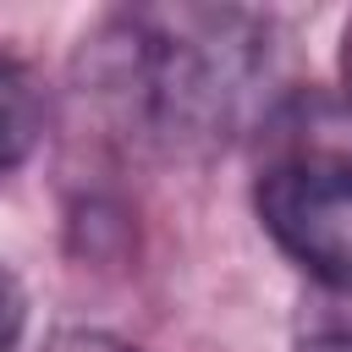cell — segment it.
Segmentation results:
<instances>
[{
	"label": "cell",
	"instance_id": "3957f363",
	"mask_svg": "<svg viewBox=\"0 0 352 352\" xmlns=\"http://www.w3.org/2000/svg\"><path fill=\"white\" fill-rule=\"evenodd\" d=\"M38 138H44V88H38V72L22 55L0 50V182L16 176L33 160Z\"/></svg>",
	"mask_w": 352,
	"mask_h": 352
},
{
	"label": "cell",
	"instance_id": "5b68a950",
	"mask_svg": "<svg viewBox=\"0 0 352 352\" xmlns=\"http://www.w3.org/2000/svg\"><path fill=\"white\" fill-rule=\"evenodd\" d=\"M22 330H28V297H22L16 275L0 270V352H16L22 346Z\"/></svg>",
	"mask_w": 352,
	"mask_h": 352
},
{
	"label": "cell",
	"instance_id": "6da1fadb",
	"mask_svg": "<svg viewBox=\"0 0 352 352\" xmlns=\"http://www.w3.org/2000/svg\"><path fill=\"white\" fill-rule=\"evenodd\" d=\"M88 94L143 148L209 160L275 110V28L242 6H132L82 50Z\"/></svg>",
	"mask_w": 352,
	"mask_h": 352
},
{
	"label": "cell",
	"instance_id": "7a4b0ae2",
	"mask_svg": "<svg viewBox=\"0 0 352 352\" xmlns=\"http://www.w3.org/2000/svg\"><path fill=\"white\" fill-rule=\"evenodd\" d=\"M253 214L308 280H352V110L280 94L253 132Z\"/></svg>",
	"mask_w": 352,
	"mask_h": 352
},
{
	"label": "cell",
	"instance_id": "8992f818",
	"mask_svg": "<svg viewBox=\"0 0 352 352\" xmlns=\"http://www.w3.org/2000/svg\"><path fill=\"white\" fill-rule=\"evenodd\" d=\"M44 352H143V346H132V341H126V336H116V330L77 324V330H60Z\"/></svg>",
	"mask_w": 352,
	"mask_h": 352
},
{
	"label": "cell",
	"instance_id": "277c9868",
	"mask_svg": "<svg viewBox=\"0 0 352 352\" xmlns=\"http://www.w3.org/2000/svg\"><path fill=\"white\" fill-rule=\"evenodd\" d=\"M292 352H352V280H308L292 314Z\"/></svg>",
	"mask_w": 352,
	"mask_h": 352
},
{
	"label": "cell",
	"instance_id": "52a82bcc",
	"mask_svg": "<svg viewBox=\"0 0 352 352\" xmlns=\"http://www.w3.org/2000/svg\"><path fill=\"white\" fill-rule=\"evenodd\" d=\"M336 77H341V88H336V99L352 110V16H346V28H341V50H336Z\"/></svg>",
	"mask_w": 352,
	"mask_h": 352
}]
</instances>
